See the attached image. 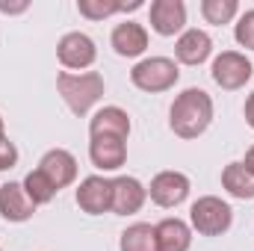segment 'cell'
Masks as SVG:
<instances>
[{
	"mask_svg": "<svg viewBox=\"0 0 254 251\" xmlns=\"http://www.w3.org/2000/svg\"><path fill=\"white\" fill-rule=\"evenodd\" d=\"M213 122V98L204 89H187L169 110V127L181 139H198Z\"/></svg>",
	"mask_w": 254,
	"mask_h": 251,
	"instance_id": "obj_1",
	"label": "cell"
},
{
	"mask_svg": "<svg viewBox=\"0 0 254 251\" xmlns=\"http://www.w3.org/2000/svg\"><path fill=\"white\" fill-rule=\"evenodd\" d=\"M57 89L74 116H86L104 98V77L98 71H80V74L63 71L57 77Z\"/></svg>",
	"mask_w": 254,
	"mask_h": 251,
	"instance_id": "obj_2",
	"label": "cell"
},
{
	"mask_svg": "<svg viewBox=\"0 0 254 251\" xmlns=\"http://www.w3.org/2000/svg\"><path fill=\"white\" fill-rule=\"evenodd\" d=\"M178 77H181V71H178L175 60H169V57H148V60L136 63L130 71L133 86L142 92H151V95L169 92L178 83Z\"/></svg>",
	"mask_w": 254,
	"mask_h": 251,
	"instance_id": "obj_3",
	"label": "cell"
},
{
	"mask_svg": "<svg viewBox=\"0 0 254 251\" xmlns=\"http://www.w3.org/2000/svg\"><path fill=\"white\" fill-rule=\"evenodd\" d=\"M190 222H192V228H195L201 237H219V234H225V231L231 228V222H234V210H231L222 198H216V195H204V198H198V201L192 204Z\"/></svg>",
	"mask_w": 254,
	"mask_h": 251,
	"instance_id": "obj_4",
	"label": "cell"
},
{
	"mask_svg": "<svg viewBox=\"0 0 254 251\" xmlns=\"http://www.w3.org/2000/svg\"><path fill=\"white\" fill-rule=\"evenodd\" d=\"M252 74H254L252 60H249L246 54H240V51H222V54L213 60V80H216L222 89H228V92L243 89V86L252 80Z\"/></svg>",
	"mask_w": 254,
	"mask_h": 251,
	"instance_id": "obj_5",
	"label": "cell"
},
{
	"mask_svg": "<svg viewBox=\"0 0 254 251\" xmlns=\"http://www.w3.org/2000/svg\"><path fill=\"white\" fill-rule=\"evenodd\" d=\"M148 195H151V201L157 207H166V210L178 207L190 195V178L184 172H160V175H154V181L148 187Z\"/></svg>",
	"mask_w": 254,
	"mask_h": 251,
	"instance_id": "obj_6",
	"label": "cell"
},
{
	"mask_svg": "<svg viewBox=\"0 0 254 251\" xmlns=\"http://www.w3.org/2000/svg\"><path fill=\"white\" fill-rule=\"evenodd\" d=\"M77 207L89 216H101L113 210V181L101 178V175H89L86 181H80L77 189Z\"/></svg>",
	"mask_w": 254,
	"mask_h": 251,
	"instance_id": "obj_7",
	"label": "cell"
},
{
	"mask_svg": "<svg viewBox=\"0 0 254 251\" xmlns=\"http://www.w3.org/2000/svg\"><path fill=\"white\" fill-rule=\"evenodd\" d=\"M57 57H60V63L65 68L83 71V68H89L98 60V48L86 33H65L60 39V45H57Z\"/></svg>",
	"mask_w": 254,
	"mask_h": 251,
	"instance_id": "obj_8",
	"label": "cell"
},
{
	"mask_svg": "<svg viewBox=\"0 0 254 251\" xmlns=\"http://www.w3.org/2000/svg\"><path fill=\"white\" fill-rule=\"evenodd\" d=\"M39 172H42V175L54 184V189L60 192V189H65L68 184L77 181V160H74L71 151L54 148V151H48V154L39 160Z\"/></svg>",
	"mask_w": 254,
	"mask_h": 251,
	"instance_id": "obj_9",
	"label": "cell"
},
{
	"mask_svg": "<svg viewBox=\"0 0 254 251\" xmlns=\"http://www.w3.org/2000/svg\"><path fill=\"white\" fill-rule=\"evenodd\" d=\"M187 27L184 0H154L151 3V30L157 36H175Z\"/></svg>",
	"mask_w": 254,
	"mask_h": 251,
	"instance_id": "obj_10",
	"label": "cell"
},
{
	"mask_svg": "<svg viewBox=\"0 0 254 251\" xmlns=\"http://www.w3.org/2000/svg\"><path fill=\"white\" fill-rule=\"evenodd\" d=\"M89 157H92L95 169L116 172V169L125 166V160H127V142L125 139H116V136H95L89 142Z\"/></svg>",
	"mask_w": 254,
	"mask_h": 251,
	"instance_id": "obj_11",
	"label": "cell"
},
{
	"mask_svg": "<svg viewBox=\"0 0 254 251\" xmlns=\"http://www.w3.org/2000/svg\"><path fill=\"white\" fill-rule=\"evenodd\" d=\"M145 198H148V189L142 187L136 178H116L113 181V213L116 216H133V213H139L142 210V204H145Z\"/></svg>",
	"mask_w": 254,
	"mask_h": 251,
	"instance_id": "obj_12",
	"label": "cell"
},
{
	"mask_svg": "<svg viewBox=\"0 0 254 251\" xmlns=\"http://www.w3.org/2000/svg\"><path fill=\"white\" fill-rule=\"evenodd\" d=\"M36 213V204L30 201L24 184H3L0 187V216L6 222H27Z\"/></svg>",
	"mask_w": 254,
	"mask_h": 251,
	"instance_id": "obj_13",
	"label": "cell"
},
{
	"mask_svg": "<svg viewBox=\"0 0 254 251\" xmlns=\"http://www.w3.org/2000/svg\"><path fill=\"white\" fill-rule=\"evenodd\" d=\"M213 54V39L204 33V30H184L178 45H175V57L181 60L184 65H201L210 60Z\"/></svg>",
	"mask_w": 254,
	"mask_h": 251,
	"instance_id": "obj_14",
	"label": "cell"
},
{
	"mask_svg": "<svg viewBox=\"0 0 254 251\" xmlns=\"http://www.w3.org/2000/svg\"><path fill=\"white\" fill-rule=\"evenodd\" d=\"M89 136H116V139H127L130 136V116L122 107H104L92 116L89 122Z\"/></svg>",
	"mask_w": 254,
	"mask_h": 251,
	"instance_id": "obj_15",
	"label": "cell"
},
{
	"mask_svg": "<svg viewBox=\"0 0 254 251\" xmlns=\"http://www.w3.org/2000/svg\"><path fill=\"white\" fill-rule=\"evenodd\" d=\"M110 45L116 48L119 57H139L148 48V30L142 24H136V21H125V24H119L113 30Z\"/></svg>",
	"mask_w": 254,
	"mask_h": 251,
	"instance_id": "obj_16",
	"label": "cell"
},
{
	"mask_svg": "<svg viewBox=\"0 0 254 251\" xmlns=\"http://www.w3.org/2000/svg\"><path fill=\"white\" fill-rule=\"evenodd\" d=\"M154 234H157V251H190L192 231L181 219H163L160 225H154Z\"/></svg>",
	"mask_w": 254,
	"mask_h": 251,
	"instance_id": "obj_17",
	"label": "cell"
},
{
	"mask_svg": "<svg viewBox=\"0 0 254 251\" xmlns=\"http://www.w3.org/2000/svg\"><path fill=\"white\" fill-rule=\"evenodd\" d=\"M222 187L228 189L234 198L249 201V198H254V175L243 163H228L222 169Z\"/></svg>",
	"mask_w": 254,
	"mask_h": 251,
	"instance_id": "obj_18",
	"label": "cell"
},
{
	"mask_svg": "<svg viewBox=\"0 0 254 251\" xmlns=\"http://www.w3.org/2000/svg\"><path fill=\"white\" fill-rule=\"evenodd\" d=\"M119 249L122 251H157V234H154V225H148V222H136V225H130L127 231H122Z\"/></svg>",
	"mask_w": 254,
	"mask_h": 251,
	"instance_id": "obj_19",
	"label": "cell"
},
{
	"mask_svg": "<svg viewBox=\"0 0 254 251\" xmlns=\"http://www.w3.org/2000/svg\"><path fill=\"white\" fill-rule=\"evenodd\" d=\"M237 12H240L237 0H201V15L207 24H216V27L231 24L237 18Z\"/></svg>",
	"mask_w": 254,
	"mask_h": 251,
	"instance_id": "obj_20",
	"label": "cell"
},
{
	"mask_svg": "<svg viewBox=\"0 0 254 251\" xmlns=\"http://www.w3.org/2000/svg\"><path fill=\"white\" fill-rule=\"evenodd\" d=\"M24 189H27V195H30V201L39 207V204H51L54 201V195H57V189L54 184L36 169V172H30L27 178H24Z\"/></svg>",
	"mask_w": 254,
	"mask_h": 251,
	"instance_id": "obj_21",
	"label": "cell"
},
{
	"mask_svg": "<svg viewBox=\"0 0 254 251\" xmlns=\"http://www.w3.org/2000/svg\"><path fill=\"white\" fill-rule=\"evenodd\" d=\"M77 12L89 21H104L116 12H125V3H119V0H77Z\"/></svg>",
	"mask_w": 254,
	"mask_h": 251,
	"instance_id": "obj_22",
	"label": "cell"
},
{
	"mask_svg": "<svg viewBox=\"0 0 254 251\" xmlns=\"http://www.w3.org/2000/svg\"><path fill=\"white\" fill-rule=\"evenodd\" d=\"M234 36H237V42H240L243 48L254 51V9H249V12L240 15V21H237V27H234Z\"/></svg>",
	"mask_w": 254,
	"mask_h": 251,
	"instance_id": "obj_23",
	"label": "cell"
},
{
	"mask_svg": "<svg viewBox=\"0 0 254 251\" xmlns=\"http://www.w3.org/2000/svg\"><path fill=\"white\" fill-rule=\"evenodd\" d=\"M15 163H18V148H15V142H9V139H0V172L12 169Z\"/></svg>",
	"mask_w": 254,
	"mask_h": 251,
	"instance_id": "obj_24",
	"label": "cell"
},
{
	"mask_svg": "<svg viewBox=\"0 0 254 251\" xmlns=\"http://www.w3.org/2000/svg\"><path fill=\"white\" fill-rule=\"evenodd\" d=\"M27 9H30L27 0H18V3H6V0H0V12H6V15H18V12H27Z\"/></svg>",
	"mask_w": 254,
	"mask_h": 251,
	"instance_id": "obj_25",
	"label": "cell"
},
{
	"mask_svg": "<svg viewBox=\"0 0 254 251\" xmlns=\"http://www.w3.org/2000/svg\"><path fill=\"white\" fill-rule=\"evenodd\" d=\"M246 122H249V127L254 130V92L246 98Z\"/></svg>",
	"mask_w": 254,
	"mask_h": 251,
	"instance_id": "obj_26",
	"label": "cell"
},
{
	"mask_svg": "<svg viewBox=\"0 0 254 251\" xmlns=\"http://www.w3.org/2000/svg\"><path fill=\"white\" fill-rule=\"evenodd\" d=\"M243 166H246V169H249V172L254 175V145L249 148V151H246V163H243Z\"/></svg>",
	"mask_w": 254,
	"mask_h": 251,
	"instance_id": "obj_27",
	"label": "cell"
},
{
	"mask_svg": "<svg viewBox=\"0 0 254 251\" xmlns=\"http://www.w3.org/2000/svg\"><path fill=\"white\" fill-rule=\"evenodd\" d=\"M0 139H6V125H3V119H0Z\"/></svg>",
	"mask_w": 254,
	"mask_h": 251,
	"instance_id": "obj_28",
	"label": "cell"
}]
</instances>
